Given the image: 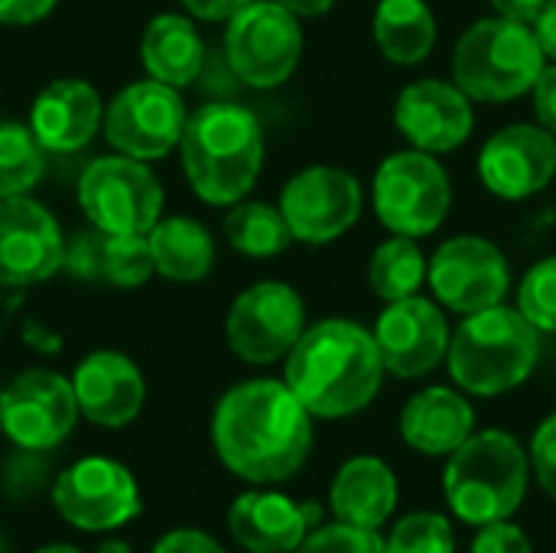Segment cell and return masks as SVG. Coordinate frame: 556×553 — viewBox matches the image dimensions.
I'll return each mask as SVG.
<instances>
[{"label": "cell", "instance_id": "44dd1931", "mask_svg": "<svg viewBox=\"0 0 556 553\" xmlns=\"http://www.w3.org/2000/svg\"><path fill=\"white\" fill-rule=\"evenodd\" d=\"M101 127L104 104L98 88L85 78L49 81L29 108V130L49 153H75L88 147Z\"/></svg>", "mask_w": 556, "mask_h": 553}, {"label": "cell", "instance_id": "4316f807", "mask_svg": "<svg viewBox=\"0 0 556 553\" xmlns=\"http://www.w3.org/2000/svg\"><path fill=\"white\" fill-rule=\"evenodd\" d=\"M153 267L173 284H199L215 267L212 231L189 215H166L150 228Z\"/></svg>", "mask_w": 556, "mask_h": 553}, {"label": "cell", "instance_id": "3957f363", "mask_svg": "<svg viewBox=\"0 0 556 553\" xmlns=\"http://www.w3.org/2000/svg\"><path fill=\"white\" fill-rule=\"evenodd\" d=\"M179 156L192 192L208 205L231 209L264 169V127L244 104L208 101L189 114Z\"/></svg>", "mask_w": 556, "mask_h": 553}, {"label": "cell", "instance_id": "60d3db41", "mask_svg": "<svg viewBox=\"0 0 556 553\" xmlns=\"http://www.w3.org/2000/svg\"><path fill=\"white\" fill-rule=\"evenodd\" d=\"M59 0H0V23L3 26H33L55 10Z\"/></svg>", "mask_w": 556, "mask_h": 553}, {"label": "cell", "instance_id": "e575fe53", "mask_svg": "<svg viewBox=\"0 0 556 553\" xmlns=\"http://www.w3.org/2000/svg\"><path fill=\"white\" fill-rule=\"evenodd\" d=\"M101 231L91 228V231H81L75 241H65V261H62V271L81 277V280H94L101 277Z\"/></svg>", "mask_w": 556, "mask_h": 553}, {"label": "cell", "instance_id": "f546056e", "mask_svg": "<svg viewBox=\"0 0 556 553\" xmlns=\"http://www.w3.org/2000/svg\"><path fill=\"white\" fill-rule=\"evenodd\" d=\"M46 153L29 124L0 121V199L29 196L46 173Z\"/></svg>", "mask_w": 556, "mask_h": 553}, {"label": "cell", "instance_id": "7402d4cb", "mask_svg": "<svg viewBox=\"0 0 556 553\" xmlns=\"http://www.w3.org/2000/svg\"><path fill=\"white\" fill-rule=\"evenodd\" d=\"M319 521V505L280 492H244L228 508V531L244 551L293 553Z\"/></svg>", "mask_w": 556, "mask_h": 553}, {"label": "cell", "instance_id": "7c38bea8", "mask_svg": "<svg viewBox=\"0 0 556 553\" xmlns=\"http://www.w3.org/2000/svg\"><path fill=\"white\" fill-rule=\"evenodd\" d=\"M427 284L443 310L469 316L505 303L511 290V264L495 241L482 235H456L430 254Z\"/></svg>", "mask_w": 556, "mask_h": 553}, {"label": "cell", "instance_id": "c3c4849f", "mask_svg": "<svg viewBox=\"0 0 556 553\" xmlns=\"http://www.w3.org/2000/svg\"><path fill=\"white\" fill-rule=\"evenodd\" d=\"M0 553H7V544H3V538H0Z\"/></svg>", "mask_w": 556, "mask_h": 553}, {"label": "cell", "instance_id": "8992f818", "mask_svg": "<svg viewBox=\"0 0 556 553\" xmlns=\"http://www.w3.org/2000/svg\"><path fill=\"white\" fill-rule=\"evenodd\" d=\"M547 55L534 26L505 16L476 20L453 49V81L482 104H505L531 95Z\"/></svg>", "mask_w": 556, "mask_h": 553}, {"label": "cell", "instance_id": "7dc6e473", "mask_svg": "<svg viewBox=\"0 0 556 553\" xmlns=\"http://www.w3.org/2000/svg\"><path fill=\"white\" fill-rule=\"evenodd\" d=\"M36 553H81V551H75L72 544H49V548H42V551H36Z\"/></svg>", "mask_w": 556, "mask_h": 553}, {"label": "cell", "instance_id": "9a60e30c", "mask_svg": "<svg viewBox=\"0 0 556 553\" xmlns=\"http://www.w3.org/2000/svg\"><path fill=\"white\" fill-rule=\"evenodd\" d=\"M81 417L68 378L49 368H29L0 391V430L29 453L55 450Z\"/></svg>", "mask_w": 556, "mask_h": 553}, {"label": "cell", "instance_id": "d6a6232c", "mask_svg": "<svg viewBox=\"0 0 556 553\" xmlns=\"http://www.w3.org/2000/svg\"><path fill=\"white\" fill-rule=\"evenodd\" d=\"M521 316L544 336L556 332V254L538 261L518 284V303Z\"/></svg>", "mask_w": 556, "mask_h": 553}, {"label": "cell", "instance_id": "8d00e7d4", "mask_svg": "<svg viewBox=\"0 0 556 553\" xmlns=\"http://www.w3.org/2000/svg\"><path fill=\"white\" fill-rule=\"evenodd\" d=\"M472 553H534L528 535L511 521L482 525L479 538L472 541Z\"/></svg>", "mask_w": 556, "mask_h": 553}, {"label": "cell", "instance_id": "ba28073f", "mask_svg": "<svg viewBox=\"0 0 556 553\" xmlns=\"http://www.w3.org/2000/svg\"><path fill=\"white\" fill-rule=\"evenodd\" d=\"M78 205L101 235H150L163 218V186L147 160L111 153L81 169Z\"/></svg>", "mask_w": 556, "mask_h": 553}, {"label": "cell", "instance_id": "bcb514c9", "mask_svg": "<svg viewBox=\"0 0 556 553\" xmlns=\"http://www.w3.org/2000/svg\"><path fill=\"white\" fill-rule=\"evenodd\" d=\"M98 553H130V548H127L124 541H114V538H111V541H104V544L98 548Z\"/></svg>", "mask_w": 556, "mask_h": 553}, {"label": "cell", "instance_id": "e0dca14e", "mask_svg": "<svg viewBox=\"0 0 556 553\" xmlns=\"http://www.w3.org/2000/svg\"><path fill=\"white\" fill-rule=\"evenodd\" d=\"M65 235L55 215L29 199H0V287H33L62 271Z\"/></svg>", "mask_w": 556, "mask_h": 553}, {"label": "cell", "instance_id": "ab89813d", "mask_svg": "<svg viewBox=\"0 0 556 553\" xmlns=\"http://www.w3.org/2000/svg\"><path fill=\"white\" fill-rule=\"evenodd\" d=\"M534 95V114H538V124L547 127L556 137V62H547L541 78L534 81L531 88Z\"/></svg>", "mask_w": 556, "mask_h": 553}, {"label": "cell", "instance_id": "1f68e13d", "mask_svg": "<svg viewBox=\"0 0 556 553\" xmlns=\"http://www.w3.org/2000/svg\"><path fill=\"white\" fill-rule=\"evenodd\" d=\"M388 553H456V538L443 515L414 512L394 525L388 538Z\"/></svg>", "mask_w": 556, "mask_h": 553}, {"label": "cell", "instance_id": "484cf974", "mask_svg": "<svg viewBox=\"0 0 556 553\" xmlns=\"http://www.w3.org/2000/svg\"><path fill=\"white\" fill-rule=\"evenodd\" d=\"M437 16L427 0H378L371 36L378 52L401 68L420 65L437 46Z\"/></svg>", "mask_w": 556, "mask_h": 553}, {"label": "cell", "instance_id": "ee69618b", "mask_svg": "<svg viewBox=\"0 0 556 553\" xmlns=\"http://www.w3.org/2000/svg\"><path fill=\"white\" fill-rule=\"evenodd\" d=\"M534 36L547 55V62H556V0H547L541 16L534 20Z\"/></svg>", "mask_w": 556, "mask_h": 553}, {"label": "cell", "instance_id": "603a6c76", "mask_svg": "<svg viewBox=\"0 0 556 553\" xmlns=\"http://www.w3.org/2000/svg\"><path fill=\"white\" fill-rule=\"evenodd\" d=\"M476 433L472 404L443 385L417 391L401 411V437L424 456H453Z\"/></svg>", "mask_w": 556, "mask_h": 553}, {"label": "cell", "instance_id": "7bdbcfd3", "mask_svg": "<svg viewBox=\"0 0 556 553\" xmlns=\"http://www.w3.org/2000/svg\"><path fill=\"white\" fill-rule=\"evenodd\" d=\"M547 0H492V10L505 20H515V23H528L534 26V20L541 16Z\"/></svg>", "mask_w": 556, "mask_h": 553}, {"label": "cell", "instance_id": "f907efd6", "mask_svg": "<svg viewBox=\"0 0 556 553\" xmlns=\"http://www.w3.org/2000/svg\"><path fill=\"white\" fill-rule=\"evenodd\" d=\"M0 391H3V388H0Z\"/></svg>", "mask_w": 556, "mask_h": 553}, {"label": "cell", "instance_id": "7a4b0ae2", "mask_svg": "<svg viewBox=\"0 0 556 553\" xmlns=\"http://www.w3.org/2000/svg\"><path fill=\"white\" fill-rule=\"evenodd\" d=\"M384 375L375 332L342 316L306 326L283 368L290 391L323 420L362 414L378 398Z\"/></svg>", "mask_w": 556, "mask_h": 553}, {"label": "cell", "instance_id": "cb8c5ba5", "mask_svg": "<svg viewBox=\"0 0 556 553\" xmlns=\"http://www.w3.org/2000/svg\"><path fill=\"white\" fill-rule=\"evenodd\" d=\"M329 505L336 521L378 531L397 505V479L384 460L355 456L336 473Z\"/></svg>", "mask_w": 556, "mask_h": 553}, {"label": "cell", "instance_id": "52a82bcc", "mask_svg": "<svg viewBox=\"0 0 556 553\" xmlns=\"http://www.w3.org/2000/svg\"><path fill=\"white\" fill-rule=\"evenodd\" d=\"M371 202L391 235L427 238L443 228L453 209V183L433 153L407 147L375 169Z\"/></svg>", "mask_w": 556, "mask_h": 553}, {"label": "cell", "instance_id": "681fc988", "mask_svg": "<svg viewBox=\"0 0 556 553\" xmlns=\"http://www.w3.org/2000/svg\"><path fill=\"white\" fill-rule=\"evenodd\" d=\"M248 553H257V551H248Z\"/></svg>", "mask_w": 556, "mask_h": 553}, {"label": "cell", "instance_id": "5bb4252c", "mask_svg": "<svg viewBox=\"0 0 556 553\" xmlns=\"http://www.w3.org/2000/svg\"><path fill=\"white\" fill-rule=\"evenodd\" d=\"M55 512L81 531H114L140 515V489L127 466L108 456H85L52 482Z\"/></svg>", "mask_w": 556, "mask_h": 553}, {"label": "cell", "instance_id": "83f0119b", "mask_svg": "<svg viewBox=\"0 0 556 553\" xmlns=\"http://www.w3.org/2000/svg\"><path fill=\"white\" fill-rule=\"evenodd\" d=\"M427 264L430 257L417 244V238L391 235L381 241L368 261V287L378 300L394 303L404 297H414L427 284Z\"/></svg>", "mask_w": 556, "mask_h": 553}, {"label": "cell", "instance_id": "9c48e42d", "mask_svg": "<svg viewBox=\"0 0 556 553\" xmlns=\"http://www.w3.org/2000/svg\"><path fill=\"white\" fill-rule=\"evenodd\" d=\"M225 59L248 88H280L303 59L300 16L277 0H251L225 26Z\"/></svg>", "mask_w": 556, "mask_h": 553}, {"label": "cell", "instance_id": "4fadbf2b", "mask_svg": "<svg viewBox=\"0 0 556 553\" xmlns=\"http://www.w3.org/2000/svg\"><path fill=\"white\" fill-rule=\"evenodd\" d=\"M277 205L293 231V241L323 248L339 241L358 222L365 192L349 169L316 163L287 179Z\"/></svg>", "mask_w": 556, "mask_h": 553}, {"label": "cell", "instance_id": "ffe728a7", "mask_svg": "<svg viewBox=\"0 0 556 553\" xmlns=\"http://www.w3.org/2000/svg\"><path fill=\"white\" fill-rule=\"evenodd\" d=\"M72 388H75L81 417L111 430L137 420L143 407V394H147L143 375L134 365V359L111 352V349H98L85 355L72 375Z\"/></svg>", "mask_w": 556, "mask_h": 553}, {"label": "cell", "instance_id": "b9f144b4", "mask_svg": "<svg viewBox=\"0 0 556 553\" xmlns=\"http://www.w3.org/2000/svg\"><path fill=\"white\" fill-rule=\"evenodd\" d=\"M189 16L205 23H228L238 10H244L251 0H179Z\"/></svg>", "mask_w": 556, "mask_h": 553}, {"label": "cell", "instance_id": "836d02e7", "mask_svg": "<svg viewBox=\"0 0 556 553\" xmlns=\"http://www.w3.org/2000/svg\"><path fill=\"white\" fill-rule=\"evenodd\" d=\"M293 553H388V541L378 531L352 528V525H329L306 535V541Z\"/></svg>", "mask_w": 556, "mask_h": 553}, {"label": "cell", "instance_id": "30bf717a", "mask_svg": "<svg viewBox=\"0 0 556 553\" xmlns=\"http://www.w3.org/2000/svg\"><path fill=\"white\" fill-rule=\"evenodd\" d=\"M306 332V303L283 280H257L241 290L225 316L228 349L248 365H270L290 355Z\"/></svg>", "mask_w": 556, "mask_h": 553}, {"label": "cell", "instance_id": "f6af8a7d", "mask_svg": "<svg viewBox=\"0 0 556 553\" xmlns=\"http://www.w3.org/2000/svg\"><path fill=\"white\" fill-rule=\"evenodd\" d=\"M277 3H283L290 13H296L300 20H313V16H326L332 7H336V0H277Z\"/></svg>", "mask_w": 556, "mask_h": 553}, {"label": "cell", "instance_id": "f35d334b", "mask_svg": "<svg viewBox=\"0 0 556 553\" xmlns=\"http://www.w3.org/2000/svg\"><path fill=\"white\" fill-rule=\"evenodd\" d=\"M153 553H228L215 538H208L205 531H192V528H179L169 531L156 541Z\"/></svg>", "mask_w": 556, "mask_h": 553}, {"label": "cell", "instance_id": "4dcf8cb0", "mask_svg": "<svg viewBox=\"0 0 556 553\" xmlns=\"http://www.w3.org/2000/svg\"><path fill=\"white\" fill-rule=\"evenodd\" d=\"M153 251L147 235H104L101 277L121 290H137L153 277Z\"/></svg>", "mask_w": 556, "mask_h": 553}, {"label": "cell", "instance_id": "277c9868", "mask_svg": "<svg viewBox=\"0 0 556 553\" xmlns=\"http://www.w3.org/2000/svg\"><path fill=\"white\" fill-rule=\"evenodd\" d=\"M541 359V332L518 306L498 303L463 316L453 329L446 368L459 391L498 398L521 388Z\"/></svg>", "mask_w": 556, "mask_h": 553}, {"label": "cell", "instance_id": "ac0fdd59", "mask_svg": "<svg viewBox=\"0 0 556 553\" xmlns=\"http://www.w3.org/2000/svg\"><path fill=\"white\" fill-rule=\"evenodd\" d=\"M556 176V137L541 124H508L479 150L482 186L505 202L544 192Z\"/></svg>", "mask_w": 556, "mask_h": 553}, {"label": "cell", "instance_id": "d4e9b609", "mask_svg": "<svg viewBox=\"0 0 556 553\" xmlns=\"http://www.w3.org/2000/svg\"><path fill=\"white\" fill-rule=\"evenodd\" d=\"M140 62L147 68V78H156L179 91L192 85L205 65V39L195 26V16L186 13L153 16L140 39Z\"/></svg>", "mask_w": 556, "mask_h": 553}, {"label": "cell", "instance_id": "5b68a950", "mask_svg": "<svg viewBox=\"0 0 556 553\" xmlns=\"http://www.w3.org/2000/svg\"><path fill=\"white\" fill-rule=\"evenodd\" d=\"M531 460L505 430L472 433L443 469V495L466 525L508 521L528 495Z\"/></svg>", "mask_w": 556, "mask_h": 553}, {"label": "cell", "instance_id": "f1b7e54d", "mask_svg": "<svg viewBox=\"0 0 556 553\" xmlns=\"http://www.w3.org/2000/svg\"><path fill=\"white\" fill-rule=\"evenodd\" d=\"M225 238L244 257H277L293 244V231L270 202H235L225 215Z\"/></svg>", "mask_w": 556, "mask_h": 553}, {"label": "cell", "instance_id": "2e32d148", "mask_svg": "<svg viewBox=\"0 0 556 553\" xmlns=\"http://www.w3.org/2000/svg\"><path fill=\"white\" fill-rule=\"evenodd\" d=\"M450 319L446 310L437 300H427L420 293L394 300L381 310L375 323V342L384 362V372L394 378H424L440 362H446L450 352Z\"/></svg>", "mask_w": 556, "mask_h": 553}, {"label": "cell", "instance_id": "6da1fadb", "mask_svg": "<svg viewBox=\"0 0 556 553\" xmlns=\"http://www.w3.org/2000/svg\"><path fill=\"white\" fill-rule=\"evenodd\" d=\"M212 443L238 479L283 482L303 469L313 450V414L287 381H241L215 404Z\"/></svg>", "mask_w": 556, "mask_h": 553}, {"label": "cell", "instance_id": "74e56055", "mask_svg": "<svg viewBox=\"0 0 556 553\" xmlns=\"http://www.w3.org/2000/svg\"><path fill=\"white\" fill-rule=\"evenodd\" d=\"M39 486H42V463L36 453L23 450L7 466V492L13 499H29L33 492H39Z\"/></svg>", "mask_w": 556, "mask_h": 553}, {"label": "cell", "instance_id": "8fae6325", "mask_svg": "<svg viewBox=\"0 0 556 553\" xmlns=\"http://www.w3.org/2000/svg\"><path fill=\"white\" fill-rule=\"evenodd\" d=\"M189 108L182 91L156 78L134 81L104 104V137L108 143L134 160H163L169 156L186 130Z\"/></svg>", "mask_w": 556, "mask_h": 553}, {"label": "cell", "instance_id": "d590c367", "mask_svg": "<svg viewBox=\"0 0 556 553\" xmlns=\"http://www.w3.org/2000/svg\"><path fill=\"white\" fill-rule=\"evenodd\" d=\"M531 466H534V476L541 482V489L556 499V414H551L538 433H534V443H531Z\"/></svg>", "mask_w": 556, "mask_h": 553}, {"label": "cell", "instance_id": "d6986e66", "mask_svg": "<svg viewBox=\"0 0 556 553\" xmlns=\"http://www.w3.org/2000/svg\"><path fill=\"white\" fill-rule=\"evenodd\" d=\"M476 101L443 78H417L394 98V127L414 150L433 156L459 150L476 130Z\"/></svg>", "mask_w": 556, "mask_h": 553}]
</instances>
